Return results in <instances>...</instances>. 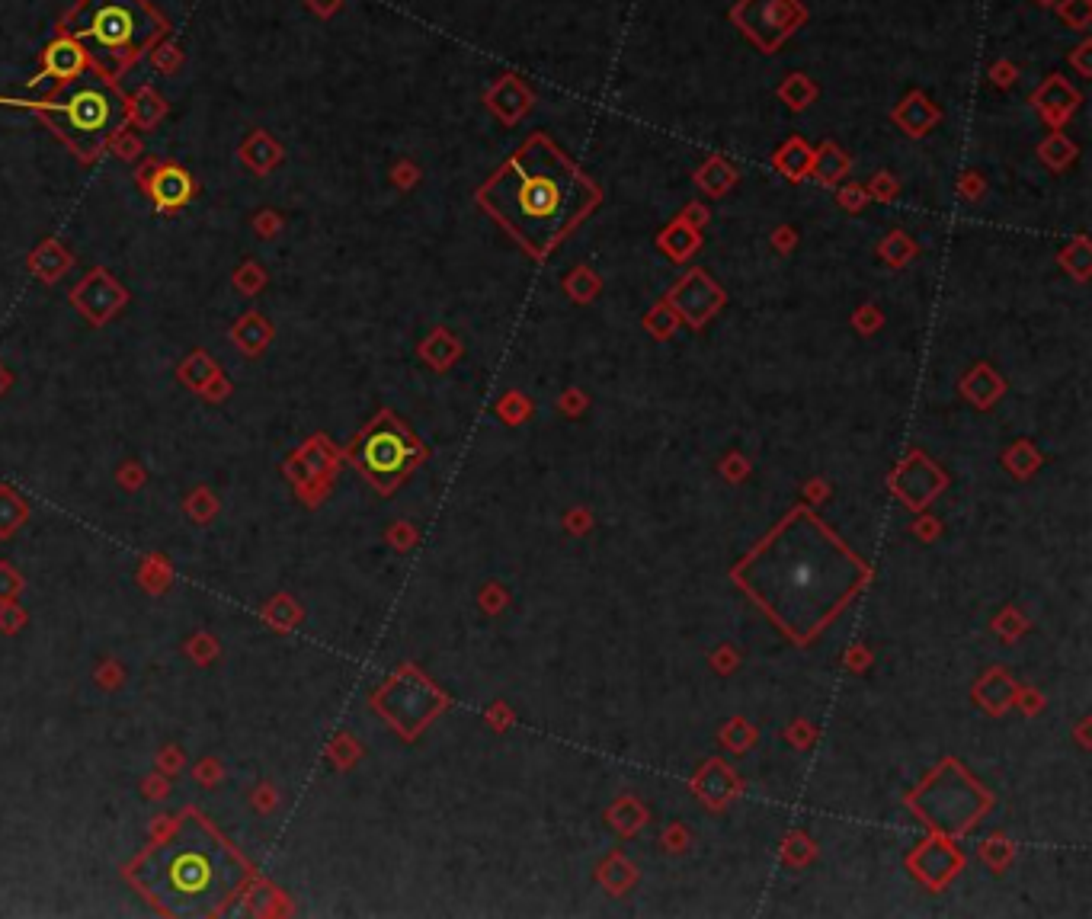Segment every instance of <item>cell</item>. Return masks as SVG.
<instances>
[{
    "instance_id": "cell-12",
    "label": "cell",
    "mask_w": 1092,
    "mask_h": 919,
    "mask_svg": "<svg viewBox=\"0 0 1092 919\" xmlns=\"http://www.w3.org/2000/svg\"><path fill=\"white\" fill-rule=\"evenodd\" d=\"M1035 103H1038V109H1041V116H1044V119L1054 122V125H1060V122H1064V119L1073 113V109H1076V103H1080V97H1076V90H1073L1067 81H1060V77H1051V81L1038 90Z\"/></svg>"
},
{
    "instance_id": "cell-13",
    "label": "cell",
    "mask_w": 1092,
    "mask_h": 919,
    "mask_svg": "<svg viewBox=\"0 0 1092 919\" xmlns=\"http://www.w3.org/2000/svg\"><path fill=\"white\" fill-rule=\"evenodd\" d=\"M529 103H532V93L522 87L516 77H503V81L490 90V109L506 122H516L529 109Z\"/></svg>"
},
{
    "instance_id": "cell-1",
    "label": "cell",
    "mask_w": 1092,
    "mask_h": 919,
    "mask_svg": "<svg viewBox=\"0 0 1092 919\" xmlns=\"http://www.w3.org/2000/svg\"><path fill=\"white\" fill-rule=\"evenodd\" d=\"M734 580L795 644H811L862 590L865 564L807 510H791Z\"/></svg>"
},
{
    "instance_id": "cell-16",
    "label": "cell",
    "mask_w": 1092,
    "mask_h": 919,
    "mask_svg": "<svg viewBox=\"0 0 1092 919\" xmlns=\"http://www.w3.org/2000/svg\"><path fill=\"white\" fill-rule=\"evenodd\" d=\"M936 119H939V109L932 106V103L923 97V93H913V97H907V100H904V106L897 109V122L904 125L907 132H913V135L929 132V125L936 122Z\"/></svg>"
},
{
    "instance_id": "cell-4",
    "label": "cell",
    "mask_w": 1092,
    "mask_h": 919,
    "mask_svg": "<svg viewBox=\"0 0 1092 919\" xmlns=\"http://www.w3.org/2000/svg\"><path fill=\"white\" fill-rule=\"evenodd\" d=\"M910 807L920 814L932 830L942 836H961L984 817L990 798L977 788V782L958 763H942L929 779L916 788Z\"/></svg>"
},
{
    "instance_id": "cell-18",
    "label": "cell",
    "mask_w": 1092,
    "mask_h": 919,
    "mask_svg": "<svg viewBox=\"0 0 1092 919\" xmlns=\"http://www.w3.org/2000/svg\"><path fill=\"white\" fill-rule=\"evenodd\" d=\"M811 167L817 170L820 183H836V180H843L849 161H846V154L836 148V145H824V148H820V154H814V164Z\"/></svg>"
},
{
    "instance_id": "cell-19",
    "label": "cell",
    "mask_w": 1092,
    "mask_h": 919,
    "mask_svg": "<svg viewBox=\"0 0 1092 919\" xmlns=\"http://www.w3.org/2000/svg\"><path fill=\"white\" fill-rule=\"evenodd\" d=\"M186 193H189V177H186L183 170H173L170 167L154 183V196L161 199L164 205H180L186 199Z\"/></svg>"
},
{
    "instance_id": "cell-24",
    "label": "cell",
    "mask_w": 1092,
    "mask_h": 919,
    "mask_svg": "<svg viewBox=\"0 0 1092 919\" xmlns=\"http://www.w3.org/2000/svg\"><path fill=\"white\" fill-rule=\"evenodd\" d=\"M1060 13H1064V20L1073 23L1076 29H1086V23H1089V0H1067V4L1060 7Z\"/></svg>"
},
{
    "instance_id": "cell-14",
    "label": "cell",
    "mask_w": 1092,
    "mask_h": 919,
    "mask_svg": "<svg viewBox=\"0 0 1092 919\" xmlns=\"http://www.w3.org/2000/svg\"><path fill=\"white\" fill-rule=\"evenodd\" d=\"M84 65V52L81 45L71 39H58L49 45L45 52V74L42 77H74Z\"/></svg>"
},
{
    "instance_id": "cell-22",
    "label": "cell",
    "mask_w": 1092,
    "mask_h": 919,
    "mask_svg": "<svg viewBox=\"0 0 1092 919\" xmlns=\"http://www.w3.org/2000/svg\"><path fill=\"white\" fill-rule=\"evenodd\" d=\"M782 100L791 106V109H801V106H807V103H811L814 100V84L811 81H807V77L804 74H795V77H791V81H785L782 84Z\"/></svg>"
},
{
    "instance_id": "cell-5",
    "label": "cell",
    "mask_w": 1092,
    "mask_h": 919,
    "mask_svg": "<svg viewBox=\"0 0 1092 919\" xmlns=\"http://www.w3.org/2000/svg\"><path fill=\"white\" fill-rule=\"evenodd\" d=\"M734 20L759 49L775 52L804 20V10L798 0H743L734 10Z\"/></svg>"
},
{
    "instance_id": "cell-7",
    "label": "cell",
    "mask_w": 1092,
    "mask_h": 919,
    "mask_svg": "<svg viewBox=\"0 0 1092 919\" xmlns=\"http://www.w3.org/2000/svg\"><path fill=\"white\" fill-rule=\"evenodd\" d=\"M39 106H52L55 113H65L68 129L84 132V135L103 132L116 119V103H113V97H109L106 90H97V87L74 90L65 103H39Z\"/></svg>"
},
{
    "instance_id": "cell-20",
    "label": "cell",
    "mask_w": 1092,
    "mask_h": 919,
    "mask_svg": "<svg viewBox=\"0 0 1092 919\" xmlns=\"http://www.w3.org/2000/svg\"><path fill=\"white\" fill-rule=\"evenodd\" d=\"M660 244H663V250H667L673 260H686L689 253L695 250V244H699V237H695V231L686 228V225H673L667 234L660 237Z\"/></svg>"
},
{
    "instance_id": "cell-8",
    "label": "cell",
    "mask_w": 1092,
    "mask_h": 919,
    "mask_svg": "<svg viewBox=\"0 0 1092 919\" xmlns=\"http://www.w3.org/2000/svg\"><path fill=\"white\" fill-rule=\"evenodd\" d=\"M910 868L916 871V878H923L929 887H945L958 875L961 852L939 833L936 839H929V843H923L910 855Z\"/></svg>"
},
{
    "instance_id": "cell-23",
    "label": "cell",
    "mask_w": 1092,
    "mask_h": 919,
    "mask_svg": "<svg viewBox=\"0 0 1092 919\" xmlns=\"http://www.w3.org/2000/svg\"><path fill=\"white\" fill-rule=\"evenodd\" d=\"M1041 154L1048 157L1051 164H1057V167H1060V164H1067L1070 157H1073V145H1070V141L1060 138V135H1054V138L1048 141V145L1041 148Z\"/></svg>"
},
{
    "instance_id": "cell-9",
    "label": "cell",
    "mask_w": 1092,
    "mask_h": 919,
    "mask_svg": "<svg viewBox=\"0 0 1092 919\" xmlns=\"http://www.w3.org/2000/svg\"><path fill=\"white\" fill-rule=\"evenodd\" d=\"M894 487L910 506H926L945 487V478H942V471L932 468L926 455H910L907 462L897 468Z\"/></svg>"
},
{
    "instance_id": "cell-15",
    "label": "cell",
    "mask_w": 1092,
    "mask_h": 919,
    "mask_svg": "<svg viewBox=\"0 0 1092 919\" xmlns=\"http://www.w3.org/2000/svg\"><path fill=\"white\" fill-rule=\"evenodd\" d=\"M695 788H699V795H702L708 804H715V807H718V804H724L727 798L734 795L737 779H734V775L727 772L721 763H708V766L702 769L699 779H695Z\"/></svg>"
},
{
    "instance_id": "cell-6",
    "label": "cell",
    "mask_w": 1092,
    "mask_h": 919,
    "mask_svg": "<svg viewBox=\"0 0 1092 919\" xmlns=\"http://www.w3.org/2000/svg\"><path fill=\"white\" fill-rule=\"evenodd\" d=\"M148 26V20L141 17L138 0H103V4L93 10V17L84 29H77V36H90L97 39L103 49H129L141 39V33Z\"/></svg>"
},
{
    "instance_id": "cell-3",
    "label": "cell",
    "mask_w": 1092,
    "mask_h": 919,
    "mask_svg": "<svg viewBox=\"0 0 1092 919\" xmlns=\"http://www.w3.org/2000/svg\"><path fill=\"white\" fill-rule=\"evenodd\" d=\"M138 881L170 910L209 913L241 884V865L225 846L215 843L212 833L189 823L167 846L154 849L141 862Z\"/></svg>"
},
{
    "instance_id": "cell-21",
    "label": "cell",
    "mask_w": 1092,
    "mask_h": 919,
    "mask_svg": "<svg viewBox=\"0 0 1092 919\" xmlns=\"http://www.w3.org/2000/svg\"><path fill=\"white\" fill-rule=\"evenodd\" d=\"M734 180H737V173L727 167L724 161H718V157L708 167L699 170V186L708 189V193H724V189L731 186Z\"/></svg>"
},
{
    "instance_id": "cell-10",
    "label": "cell",
    "mask_w": 1092,
    "mask_h": 919,
    "mask_svg": "<svg viewBox=\"0 0 1092 919\" xmlns=\"http://www.w3.org/2000/svg\"><path fill=\"white\" fill-rule=\"evenodd\" d=\"M670 298L692 324H705V318H711V314H715L718 305H721V289L705 273L695 269V273H689L683 282L676 285Z\"/></svg>"
},
{
    "instance_id": "cell-11",
    "label": "cell",
    "mask_w": 1092,
    "mask_h": 919,
    "mask_svg": "<svg viewBox=\"0 0 1092 919\" xmlns=\"http://www.w3.org/2000/svg\"><path fill=\"white\" fill-rule=\"evenodd\" d=\"M366 465L378 478H394L407 465V442L394 433H378L366 446Z\"/></svg>"
},
{
    "instance_id": "cell-2",
    "label": "cell",
    "mask_w": 1092,
    "mask_h": 919,
    "mask_svg": "<svg viewBox=\"0 0 1092 919\" xmlns=\"http://www.w3.org/2000/svg\"><path fill=\"white\" fill-rule=\"evenodd\" d=\"M481 202L532 257L542 260L593 212L599 189L558 145L535 135L481 189Z\"/></svg>"
},
{
    "instance_id": "cell-17",
    "label": "cell",
    "mask_w": 1092,
    "mask_h": 919,
    "mask_svg": "<svg viewBox=\"0 0 1092 919\" xmlns=\"http://www.w3.org/2000/svg\"><path fill=\"white\" fill-rule=\"evenodd\" d=\"M811 164H814V154H811V148H807L801 138H791L788 145L779 154H775V167H779L785 177H791V180H801L804 173L811 170Z\"/></svg>"
}]
</instances>
